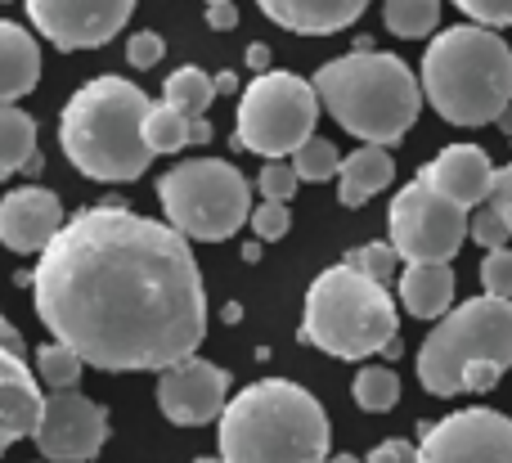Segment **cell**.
Wrapping results in <instances>:
<instances>
[{"instance_id": "41", "label": "cell", "mask_w": 512, "mask_h": 463, "mask_svg": "<svg viewBox=\"0 0 512 463\" xmlns=\"http://www.w3.org/2000/svg\"><path fill=\"white\" fill-rule=\"evenodd\" d=\"M212 140V122L207 117H194V144H207Z\"/></svg>"}, {"instance_id": "46", "label": "cell", "mask_w": 512, "mask_h": 463, "mask_svg": "<svg viewBox=\"0 0 512 463\" xmlns=\"http://www.w3.org/2000/svg\"><path fill=\"white\" fill-rule=\"evenodd\" d=\"M0 5H9V0H0Z\"/></svg>"}, {"instance_id": "45", "label": "cell", "mask_w": 512, "mask_h": 463, "mask_svg": "<svg viewBox=\"0 0 512 463\" xmlns=\"http://www.w3.org/2000/svg\"><path fill=\"white\" fill-rule=\"evenodd\" d=\"M207 5H221V0H207Z\"/></svg>"}, {"instance_id": "30", "label": "cell", "mask_w": 512, "mask_h": 463, "mask_svg": "<svg viewBox=\"0 0 512 463\" xmlns=\"http://www.w3.org/2000/svg\"><path fill=\"white\" fill-rule=\"evenodd\" d=\"M346 261L360 266L364 275H373L378 284H391V275H396V266H400V252L391 248V243H364V248L346 252Z\"/></svg>"}, {"instance_id": "12", "label": "cell", "mask_w": 512, "mask_h": 463, "mask_svg": "<svg viewBox=\"0 0 512 463\" xmlns=\"http://www.w3.org/2000/svg\"><path fill=\"white\" fill-rule=\"evenodd\" d=\"M108 432L113 423L104 405L68 387V392H45V414L32 441L50 463H90L108 446Z\"/></svg>"}, {"instance_id": "21", "label": "cell", "mask_w": 512, "mask_h": 463, "mask_svg": "<svg viewBox=\"0 0 512 463\" xmlns=\"http://www.w3.org/2000/svg\"><path fill=\"white\" fill-rule=\"evenodd\" d=\"M396 180V162L382 144H360L355 153H346L342 176H337V203L342 207H364L373 194Z\"/></svg>"}, {"instance_id": "33", "label": "cell", "mask_w": 512, "mask_h": 463, "mask_svg": "<svg viewBox=\"0 0 512 463\" xmlns=\"http://www.w3.org/2000/svg\"><path fill=\"white\" fill-rule=\"evenodd\" d=\"M472 239H477L486 252H499V248H508L512 230L504 225V216L486 203V207H477V212H472Z\"/></svg>"}, {"instance_id": "18", "label": "cell", "mask_w": 512, "mask_h": 463, "mask_svg": "<svg viewBox=\"0 0 512 463\" xmlns=\"http://www.w3.org/2000/svg\"><path fill=\"white\" fill-rule=\"evenodd\" d=\"M270 23L297 36H333L369 9V0H256Z\"/></svg>"}, {"instance_id": "6", "label": "cell", "mask_w": 512, "mask_h": 463, "mask_svg": "<svg viewBox=\"0 0 512 463\" xmlns=\"http://www.w3.org/2000/svg\"><path fill=\"white\" fill-rule=\"evenodd\" d=\"M400 311L387 284L364 275L351 261L319 270L315 284L306 288V306H301V333L306 347L324 351L333 360H369L396 342Z\"/></svg>"}, {"instance_id": "25", "label": "cell", "mask_w": 512, "mask_h": 463, "mask_svg": "<svg viewBox=\"0 0 512 463\" xmlns=\"http://www.w3.org/2000/svg\"><path fill=\"white\" fill-rule=\"evenodd\" d=\"M382 23L400 41H423L441 23V0H387L382 5Z\"/></svg>"}, {"instance_id": "28", "label": "cell", "mask_w": 512, "mask_h": 463, "mask_svg": "<svg viewBox=\"0 0 512 463\" xmlns=\"http://www.w3.org/2000/svg\"><path fill=\"white\" fill-rule=\"evenodd\" d=\"M342 153H337V144L333 140H306L297 153H292V167H297V176L301 180H337L342 176Z\"/></svg>"}, {"instance_id": "39", "label": "cell", "mask_w": 512, "mask_h": 463, "mask_svg": "<svg viewBox=\"0 0 512 463\" xmlns=\"http://www.w3.org/2000/svg\"><path fill=\"white\" fill-rule=\"evenodd\" d=\"M248 68L256 72V77H265V72H274V68H270V45H261V41L248 45Z\"/></svg>"}, {"instance_id": "40", "label": "cell", "mask_w": 512, "mask_h": 463, "mask_svg": "<svg viewBox=\"0 0 512 463\" xmlns=\"http://www.w3.org/2000/svg\"><path fill=\"white\" fill-rule=\"evenodd\" d=\"M239 86H243L239 72H230V68L216 72V90H221V95H239Z\"/></svg>"}, {"instance_id": "26", "label": "cell", "mask_w": 512, "mask_h": 463, "mask_svg": "<svg viewBox=\"0 0 512 463\" xmlns=\"http://www.w3.org/2000/svg\"><path fill=\"white\" fill-rule=\"evenodd\" d=\"M86 369H90L86 360H81L72 347H63V342H45V347H36V378H41V387H50V392H68V387H77Z\"/></svg>"}, {"instance_id": "34", "label": "cell", "mask_w": 512, "mask_h": 463, "mask_svg": "<svg viewBox=\"0 0 512 463\" xmlns=\"http://www.w3.org/2000/svg\"><path fill=\"white\" fill-rule=\"evenodd\" d=\"M454 9H463L472 23L490 27V32L512 27V0H454Z\"/></svg>"}, {"instance_id": "7", "label": "cell", "mask_w": 512, "mask_h": 463, "mask_svg": "<svg viewBox=\"0 0 512 463\" xmlns=\"http://www.w3.org/2000/svg\"><path fill=\"white\" fill-rule=\"evenodd\" d=\"M512 369V302L468 297L418 347V383L432 396L490 392Z\"/></svg>"}, {"instance_id": "2", "label": "cell", "mask_w": 512, "mask_h": 463, "mask_svg": "<svg viewBox=\"0 0 512 463\" xmlns=\"http://www.w3.org/2000/svg\"><path fill=\"white\" fill-rule=\"evenodd\" d=\"M153 99L126 77H90L59 113V144L86 180L126 185L149 171L153 153L144 144V117Z\"/></svg>"}, {"instance_id": "9", "label": "cell", "mask_w": 512, "mask_h": 463, "mask_svg": "<svg viewBox=\"0 0 512 463\" xmlns=\"http://www.w3.org/2000/svg\"><path fill=\"white\" fill-rule=\"evenodd\" d=\"M319 108L324 104L315 95V81L297 72L274 68L265 77H252L234 113V149H248L265 162L292 158L306 140H315Z\"/></svg>"}, {"instance_id": "5", "label": "cell", "mask_w": 512, "mask_h": 463, "mask_svg": "<svg viewBox=\"0 0 512 463\" xmlns=\"http://www.w3.org/2000/svg\"><path fill=\"white\" fill-rule=\"evenodd\" d=\"M423 99L450 126H490L512 108V45L490 27H445L423 50Z\"/></svg>"}, {"instance_id": "29", "label": "cell", "mask_w": 512, "mask_h": 463, "mask_svg": "<svg viewBox=\"0 0 512 463\" xmlns=\"http://www.w3.org/2000/svg\"><path fill=\"white\" fill-rule=\"evenodd\" d=\"M301 176L292 162H265L261 176H256V194L265 198V203H288L292 194H297Z\"/></svg>"}, {"instance_id": "14", "label": "cell", "mask_w": 512, "mask_h": 463, "mask_svg": "<svg viewBox=\"0 0 512 463\" xmlns=\"http://www.w3.org/2000/svg\"><path fill=\"white\" fill-rule=\"evenodd\" d=\"M45 414V392L36 369H27V342L0 315V459L14 441L36 437Z\"/></svg>"}, {"instance_id": "4", "label": "cell", "mask_w": 512, "mask_h": 463, "mask_svg": "<svg viewBox=\"0 0 512 463\" xmlns=\"http://www.w3.org/2000/svg\"><path fill=\"white\" fill-rule=\"evenodd\" d=\"M315 95L346 135L364 144H400L423 113V81L400 54L351 50L315 72Z\"/></svg>"}, {"instance_id": "37", "label": "cell", "mask_w": 512, "mask_h": 463, "mask_svg": "<svg viewBox=\"0 0 512 463\" xmlns=\"http://www.w3.org/2000/svg\"><path fill=\"white\" fill-rule=\"evenodd\" d=\"M490 207L504 216V225L512 230V162L495 171V189H490Z\"/></svg>"}, {"instance_id": "15", "label": "cell", "mask_w": 512, "mask_h": 463, "mask_svg": "<svg viewBox=\"0 0 512 463\" xmlns=\"http://www.w3.org/2000/svg\"><path fill=\"white\" fill-rule=\"evenodd\" d=\"M225 405H230V374H225L216 360L189 356L158 374V410L167 414L176 428L221 423Z\"/></svg>"}, {"instance_id": "16", "label": "cell", "mask_w": 512, "mask_h": 463, "mask_svg": "<svg viewBox=\"0 0 512 463\" xmlns=\"http://www.w3.org/2000/svg\"><path fill=\"white\" fill-rule=\"evenodd\" d=\"M63 203L54 189H41V185H23V189H9L0 198V243L18 257L36 252L41 257L63 230Z\"/></svg>"}, {"instance_id": "8", "label": "cell", "mask_w": 512, "mask_h": 463, "mask_svg": "<svg viewBox=\"0 0 512 463\" xmlns=\"http://www.w3.org/2000/svg\"><path fill=\"white\" fill-rule=\"evenodd\" d=\"M252 180L225 158H185L158 176V203L167 225L189 243H225L252 225Z\"/></svg>"}, {"instance_id": "11", "label": "cell", "mask_w": 512, "mask_h": 463, "mask_svg": "<svg viewBox=\"0 0 512 463\" xmlns=\"http://www.w3.org/2000/svg\"><path fill=\"white\" fill-rule=\"evenodd\" d=\"M418 463H512V419L486 405L445 414L423 428Z\"/></svg>"}, {"instance_id": "35", "label": "cell", "mask_w": 512, "mask_h": 463, "mask_svg": "<svg viewBox=\"0 0 512 463\" xmlns=\"http://www.w3.org/2000/svg\"><path fill=\"white\" fill-rule=\"evenodd\" d=\"M162 54H167V41H162L158 32H135L131 41H126V63H131L135 72L144 68H158Z\"/></svg>"}, {"instance_id": "38", "label": "cell", "mask_w": 512, "mask_h": 463, "mask_svg": "<svg viewBox=\"0 0 512 463\" xmlns=\"http://www.w3.org/2000/svg\"><path fill=\"white\" fill-rule=\"evenodd\" d=\"M203 18H207V27H212V32H234V27H239V9H234V0L207 5V9H203Z\"/></svg>"}, {"instance_id": "32", "label": "cell", "mask_w": 512, "mask_h": 463, "mask_svg": "<svg viewBox=\"0 0 512 463\" xmlns=\"http://www.w3.org/2000/svg\"><path fill=\"white\" fill-rule=\"evenodd\" d=\"M252 230H256V243H279L283 234L292 230L288 203H265V198H261V207L252 212Z\"/></svg>"}, {"instance_id": "31", "label": "cell", "mask_w": 512, "mask_h": 463, "mask_svg": "<svg viewBox=\"0 0 512 463\" xmlns=\"http://www.w3.org/2000/svg\"><path fill=\"white\" fill-rule=\"evenodd\" d=\"M481 288H486V297L512 302V248L486 252V261H481Z\"/></svg>"}, {"instance_id": "24", "label": "cell", "mask_w": 512, "mask_h": 463, "mask_svg": "<svg viewBox=\"0 0 512 463\" xmlns=\"http://www.w3.org/2000/svg\"><path fill=\"white\" fill-rule=\"evenodd\" d=\"M144 144H149L153 158H158V153H185L189 144H194V117H185L180 108H171L167 99H158V104L149 108V117H144Z\"/></svg>"}, {"instance_id": "3", "label": "cell", "mask_w": 512, "mask_h": 463, "mask_svg": "<svg viewBox=\"0 0 512 463\" xmlns=\"http://www.w3.org/2000/svg\"><path fill=\"white\" fill-rule=\"evenodd\" d=\"M333 428L315 392L292 378H261L221 414L225 463H328Z\"/></svg>"}, {"instance_id": "10", "label": "cell", "mask_w": 512, "mask_h": 463, "mask_svg": "<svg viewBox=\"0 0 512 463\" xmlns=\"http://www.w3.org/2000/svg\"><path fill=\"white\" fill-rule=\"evenodd\" d=\"M391 248L400 252V261H454L459 248L472 239V212L459 207L454 198L436 194L432 185L414 180V185L396 189L391 198Z\"/></svg>"}, {"instance_id": "19", "label": "cell", "mask_w": 512, "mask_h": 463, "mask_svg": "<svg viewBox=\"0 0 512 463\" xmlns=\"http://www.w3.org/2000/svg\"><path fill=\"white\" fill-rule=\"evenodd\" d=\"M400 306L414 320H445L454 311V270L450 261H414L400 270Z\"/></svg>"}, {"instance_id": "36", "label": "cell", "mask_w": 512, "mask_h": 463, "mask_svg": "<svg viewBox=\"0 0 512 463\" xmlns=\"http://www.w3.org/2000/svg\"><path fill=\"white\" fill-rule=\"evenodd\" d=\"M369 463H418V446L405 437H387L369 450Z\"/></svg>"}, {"instance_id": "1", "label": "cell", "mask_w": 512, "mask_h": 463, "mask_svg": "<svg viewBox=\"0 0 512 463\" xmlns=\"http://www.w3.org/2000/svg\"><path fill=\"white\" fill-rule=\"evenodd\" d=\"M36 320L99 374H162L207 338V284L167 221L81 207L32 266Z\"/></svg>"}, {"instance_id": "13", "label": "cell", "mask_w": 512, "mask_h": 463, "mask_svg": "<svg viewBox=\"0 0 512 463\" xmlns=\"http://www.w3.org/2000/svg\"><path fill=\"white\" fill-rule=\"evenodd\" d=\"M32 27L59 50H99L126 27L135 0H23Z\"/></svg>"}, {"instance_id": "44", "label": "cell", "mask_w": 512, "mask_h": 463, "mask_svg": "<svg viewBox=\"0 0 512 463\" xmlns=\"http://www.w3.org/2000/svg\"><path fill=\"white\" fill-rule=\"evenodd\" d=\"M194 463H225L221 455H203V459H194Z\"/></svg>"}, {"instance_id": "47", "label": "cell", "mask_w": 512, "mask_h": 463, "mask_svg": "<svg viewBox=\"0 0 512 463\" xmlns=\"http://www.w3.org/2000/svg\"><path fill=\"white\" fill-rule=\"evenodd\" d=\"M41 463H50V459H41Z\"/></svg>"}, {"instance_id": "17", "label": "cell", "mask_w": 512, "mask_h": 463, "mask_svg": "<svg viewBox=\"0 0 512 463\" xmlns=\"http://www.w3.org/2000/svg\"><path fill=\"white\" fill-rule=\"evenodd\" d=\"M495 171L499 167L490 162V153L481 149V144H450V149H441L423 171H418V180L432 185L436 194L454 198V203L468 207V212H477V207L490 203Z\"/></svg>"}, {"instance_id": "23", "label": "cell", "mask_w": 512, "mask_h": 463, "mask_svg": "<svg viewBox=\"0 0 512 463\" xmlns=\"http://www.w3.org/2000/svg\"><path fill=\"white\" fill-rule=\"evenodd\" d=\"M216 95H221V90H216V77H207V72L194 68V63L176 68L167 81H162V99H167L171 108H180L185 117H207V108H212Z\"/></svg>"}, {"instance_id": "22", "label": "cell", "mask_w": 512, "mask_h": 463, "mask_svg": "<svg viewBox=\"0 0 512 463\" xmlns=\"http://www.w3.org/2000/svg\"><path fill=\"white\" fill-rule=\"evenodd\" d=\"M36 158V122L18 104H0V180L27 171Z\"/></svg>"}, {"instance_id": "27", "label": "cell", "mask_w": 512, "mask_h": 463, "mask_svg": "<svg viewBox=\"0 0 512 463\" xmlns=\"http://www.w3.org/2000/svg\"><path fill=\"white\" fill-rule=\"evenodd\" d=\"M351 392L364 414H387V410H396V401H400V378H396V369H387V365H364L360 374H355Z\"/></svg>"}, {"instance_id": "43", "label": "cell", "mask_w": 512, "mask_h": 463, "mask_svg": "<svg viewBox=\"0 0 512 463\" xmlns=\"http://www.w3.org/2000/svg\"><path fill=\"white\" fill-rule=\"evenodd\" d=\"M328 463H369V459H355V455H333Z\"/></svg>"}, {"instance_id": "20", "label": "cell", "mask_w": 512, "mask_h": 463, "mask_svg": "<svg viewBox=\"0 0 512 463\" xmlns=\"http://www.w3.org/2000/svg\"><path fill=\"white\" fill-rule=\"evenodd\" d=\"M41 81V45L23 23L0 18V104H18Z\"/></svg>"}, {"instance_id": "42", "label": "cell", "mask_w": 512, "mask_h": 463, "mask_svg": "<svg viewBox=\"0 0 512 463\" xmlns=\"http://www.w3.org/2000/svg\"><path fill=\"white\" fill-rule=\"evenodd\" d=\"M499 126H504V135H508V140H512V108H508V113H504V117H499Z\"/></svg>"}]
</instances>
